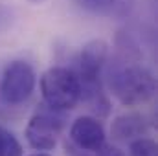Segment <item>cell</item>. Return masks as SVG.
Returning <instances> with one entry per match:
<instances>
[{
    "label": "cell",
    "mask_w": 158,
    "mask_h": 156,
    "mask_svg": "<svg viewBox=\"0 0 158 156\" xmlns=\"http://www.w3.org/2000/svg\"><path fill=\"white\" fill-rule=\"evenodd\" d=\"M129 156H158V145L151 138H136L129 143Z\"/></svg>",
    "instance_id": "cell-9"
},
{
    "label": "cell",
    "mask_w": 158,
    "mask_h": 156,
    "mask_svg": "<svg viewBox=\"0 0 158 156\" xmlns=\"http://www.w3.org/2000/svg\"><path fill=\"white\" fill-rule=\"evenodd\" d=\"M107 86L125 107H140L156 92V79L140 61L121 59L109 68Z\"/></svg>",
    "instance_id": "cell-1"
},
{
    "label": "cell",
    "mask_w": 158,
    "mask_h": 156,
    "mask_svg": "<svg viewBox=\"0 0 158 156\" xmlns=\"http://www.w3.org/2000/svg\"><path fill=\"white\" fill-rule=\"evenodd\" d=\"M9 24H11V13H9L6 7H2V6H0V31L7 30V28H9Z\"/></svg>",
    "instance_id": "cell-12"
},
{
    "label": "cell",
    "mask_w": 158,
    "mask_h": 156,
    "mask_svg": "<svg viewBox=\"0 0 158 156\" xmlns=\"http://www.w3.org/2000/svg\"><path fill=\"white\" fill-rule=\"evenodd\" d=\"M109 59V42L103 39L88 40L77 59V74L79 81H98L101 79V72Z\"/></svg>",
    "instance_id": "cell-5"
},
{
    "label": "cell",
    "mask_w": 158,
    "mask_h": 156,
    "mask_svg": "<svg viewBox=\"0 0 158 156\" xmlns=\"http://www.w3.org/2000/svg\"><path fill=\"white\" fill-rule=\"evenodd\" d=\"M74 2L85 11L107 18H123L131 15L134 7V0H74Z\"/></svg>",
    "instance_id": "cell-8"
},
{
    "label": "cell",
    "mask_w": 158,
    "mask_h": 156,
    "mask_svg": "<svg viewBox=\"0 0 158 156\" xmlns=\"http://www.w3.org/2000/svg\"><path fill=\"white\" fill-rule=\"evenodd\" d=\"M0 156H22L20 142L4 127H0Z\"/></svg>",
    "instance_id": "cell-10"
},
{
    "label": "cell",
    "mask_w": 158,
    "mask_h": 156,
    "mask_svg": "<svg viewBox=\"0 0 158 156\" xmlns=\"http://www.w3.org/2000/svg\"><path fill=\"white\" fill-rule=\"evenodd\" d=\"M98 156H127L119 147L116 145H107V143H103V147L99 149V151H96Z\"/></svg>",
    "instance_id": "cell-11"
},
{
    "label": "cell",
    "mask_w": 158,
    "mask_h": 156,
    "mask_svg": "<svg viewBox=\"0 0 158 156\" xmlns=\"http://www.w3.org/2000/svg\"><path fill=\"white\" fill-rule=\"evenodd\" d=\"M30 156H50L46 151H39V153H35V154H30Z\"/></svg>",
    "instance_id": "cell-13"
},
{
    "label": "cell",
    "mask_w": 158,
    "mask_h": 156,
    "mask_svg": "<svg viewBox=\"0 0 158 156\" xmlns=\"http://www.w3.org/2000/svg\"><path fill=\"white\" fill-rule=\"evenodd\" d=\"M40 94L53 110H72L81 99V83L72 68L53 66L40 77Z\"/></svg>",
    "instance_id": "cell-2"
},
{
    "label": "cell",
    "mask_w": 158,
    "mask_h": 156,
    "mask_svg": "<svg viewBox=\"0 0 158 156\" xmlns=\"http://www.w3.org/2000/svg\"><path fill=\"white\" fill-rule=\"evenodd\" d=\"M37 84L35 70L26 61H11L0 77V97L7 105L26 103Z\"/></svg>",
    "instance_id": "cell-3"
},
{
    "label": "cell",
    "mask_w": 158,
    "mask_h": 156,
    "mask_svg": "<svg viewBox=\"0 0 158 156\" xmlns=\"http://www.w3.org/2000/svg\"><path fill=\"white\" fill-rule=\"evenodd\" d=\"M70 140L81 151L96 153L105 143V129L94 116H79L70 127Z\"/></svg>",
    "instance_id": "cell-6"
},
{
    "label": "cell",
    "mask_w": 158,
    "mask_h": 156,
    "mask_svg": "<svg viewBox=\"0 0 158 156\" xmlns=\"http://www.w3.org/2000/svg\"><path fill=\"white\" fill-rule=\"evenodd\" d=\"M28 2H31V4H42L44 0H28Z\"/></svg>",
    "instance_id": "cell-14"
},
{
    "label": "cell",
    "mask_w": 158,
    "mask_h": 156,
    "mask_svg": "<svg viewBox=\"0 0 158 156\" xmlns=\"http://www.w3.org/2000/svg\"><path fill=\"white\" fill-rule=\"evenodd\" d=\"M63 130V121L50 114H35L26 125V142L35 151L55 149Z\"/></svg>",
    "instance_id": "cell-4"
},
{
    "label": "cell",
    "mask_w": 158,
    "mask_h": 156,
    "mask_svg": "<svg viewBox=\"0 0 158 156\" xmlns=\"http://www.w3.org/2000/svg\"><path fill=\"white\" fill-rule=\"evenodd\" d=\"M149 130L147 117L140 112H129L118 116L110 125V134L118 142H131L143 136Z\"/></svg>",
    "instance_id": "cell-7"
}]
</instances>
